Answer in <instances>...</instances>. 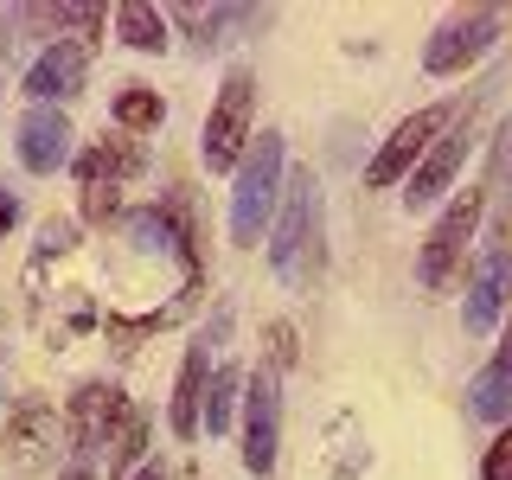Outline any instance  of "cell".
<instances>
[{
  "label": "cell",
  "instance_id": "obj_1",
  "mask_svg": "<svg viewBox=\"0 0 512 480\" xmlns=\"http://www.w3.org/2000/svg\"><path fill=\"white\" fill-rule=\"evenodd\" d=\"M269 263L288 288H314L327 276V192L308 167H295L282 180L276 205V237H269Z\"/></svg>",
  "mask_w": 512,
  "mask_h": 480
},
{
  "label": "cell",
  "instance_id": "obj_2",
  "mask_svg": "<svg viewBox=\"0 0 512 480\" xmlns=\"http://www.w3.org/2000/svg\"><path fill=\"white\" fill-rule=\"evenodd\" d=\"M282 173H288V148L276 128H263V135H250L244 160H237L231 173V244H263L269 218H276L282 205Z\"/></svg>",
  "mask_w": 512,
  "mask_h": 480
},
{
  "label": "cell",
  "instance_id": "obj_3",
  "mask_svg": "<svg viewBox=\"0 0 512 480\" xmlns=\"http://www.w3.org/2000/svg\"><path fill=\"white\" fill-rule=\"evenodd\" d=\"M250 128H256V71H224L218 84V103L205 116V135H199V160L205 173H237V160L250 148Z\"/></svg>",
  "mask_w": 512,
  "mask_h": 480
},
{
  "label": "cell",
  "instance_id": "obj_4",
  "mask_svg": "<svg viewBox=\"0 0 512 480\" xmlns=\"http://www.w3.org/2000/svg\"><path fill=\"white\" fill-rule=\"evenodd\" d=\"M480 218H487V192H461V199H448V212L429 224L423 237V256H416V282L429 288V295H442V288L461 282V256H468V244L480 237Z\"/></svg>",
  "mask_w": 512,
  "mask_h": 480
},
{
  "label": "cell",
  "instance_id": "obj_5",
  "mask_svg": "<svg viewBox=\"0 0 512 480\" xmlns=\"http://www.w3.org/2000/svg\"><path fill=\"white\" fill-rule=\"evenodd\" d=\"M506 308H512V212H500V218H493V231L480 237L461 320H468V333H493L506 320Z\"/></svg>",
  "mask_w": 512,
  "mask_h": 480
},
{
  "label": "cell",
  "instance_id": "obj_6",
  "mask_svg": "<svg viewBox=\"0 0 512 480\" xmlns=\"http://www.w3.org/2000/svg\"><path fill=\"white\" fill-rule=\"evenodd\" d=\"M461 122V109L455 103H429V109H410L404 122L391 128V141L365 160V186L372 192H391V186H404L410 173H416V160H423L429 148H436V135L442 128H455Z\"/></svg>",
  "mask_w": 512,
  "mask_h": 480
},
{
  "label": "cell",
  "instance_id": "obj_7",
  "mask_svg": "<svg viewBox=\"0 0 512 480\" xmlns=\"http://www.w3.org/2000/svg\"><path fill=\"white\" fill-rule=\"evenodd\" d=\"M500 32H506V13H493V7H468V13H448V20L429 32V45H423V64H429V77H461L468 64H480L500 45Z\"/></svg>",
  "mask_w": 512,
  "mask_h": 480
},
{
  "label": "cell",
  "instance_id": "obj_8",
  "mask_svg": "<svg viewBox=\"0 0 512 480\" xmlns=\"http://www.w3.org/2000/svg\"><path fill=\"white\" fill-rule=\"evenodd\" d=\"M135 416V404L116 391V384H103V378H90V384H77V397H71V416H64V436H71L77 448V461H90V455H103L109 442H116V429Z\"/></svg>",
  "mask_w": 512,
  "mask_h": 480
},
{
  "label": "cell",
  "instance_id": "obj_9",
  "mask_svg": "<svg viewBox=\"0 0 512 480\" xmlns=\"http://www.w3.org/2000/svg\"><path fill=\"white\" fill-rule=\"evenodd\" d=\"M276 448H282V378L276 365H263L244 384V468L263 480L276 468Z\"/></svg>",
  "mask_w": 512,
  "mask_h": 480
},
{
  "label": "cell",
  "instance_id": "obj_10",
  "mask_svg": "<svg viewBox=\"0 0 512 480\" xmlns=\"http://www.w3.org/2000/svg\"><path fill=\"white\" fill-rule=\"evenodd\" d=\"M474 154V135H468V122H455V128H442L436 135V148H429L423 160H416V173L404 180V205L410 212H429V205L442 199L448 186H455V173H461V160Z\"/></svg>",
  "mask_w": 512,
  "mask_h": 480
},
{
  "label": "cell",
  "instance_id": "obj_11",
  "mask_svg": "<svg viewBox=\"0 0 512 480\" xmlns=\"http://www.w3.org/2000/svg\"><path fill=\"white\" fill-rule=\"evenodd\" d=\"M71 116L52 103H32L26 116H20V167L26 173H39V180H52V173L71 160Z\"/></svg>",
  "mask_w": 512,
  "mask_h": 480
},
{
  "label": "cell",
  "instance_id": "obj_12",
  "mask_svg": "<svg viewBox=\"0 0 512 480\" xmlns=\"http://www.w3.org/2000/svg\"><path fill=\"white\" fill-rule=\"evenodd\" d=\"M84 77H90V52L77 39H52L39 58H32V71H26V96L32 103H71L77 90H84Z\"/></svg>",
  "mask_w": 512,
  "mask_h": 480
},
{
  "label": "cell",
  "instance_id": "obj_13",
  "mask_svg": "<svg viewBox=\"0 0 512 480\" xmlns=\"http://www.w3.org/2000/svg\"><path fill=\"white\" fill-rule=\"evenodd\" d=\"M468 416H480V423H512V308H506L500 352H493L468 384Z\"/></svg>",
  "mask_w": 512,
  "mask_h": 480
},
{
  "label": "cell",
  "instance_id": "obj_14",
  "mask_svg": "<svg viewBox=\"0 0 512 480\" xmlns=\"http://www.w3.org/2000/svg\"><path fill=\"white\" fill-rule=\"evenodd\" d=\"M58 416H52V404L45 397H20L13 404V416H7V461L13 468H39L45 461V448L58 442Z\"/></svg>",
  "mask_w": 512,
  "mask_h": 480
},
{
  "label": "cell",
  "instance_id": "obj_15",
  "mask_svg": "<svg viewBox=\"0 0 512 480\" xmlns=\"http://www.w3.org/2000/svg\"><path fill=\"white\" fill-rule=\"evenodd\" d=\"M167 20H180V26L192 32V52H224L237 32L263 26L269 13H250V7H173Z\"/></svg>",
  "mask_w": 512,
  "mask_h": 480
},
{
  "label": "cell",
  "instance_id": "obj_16",
  "mask_svg": "<svg viewBox=\"0 0 512 480\" xmlns=\"http://www.w3.org/2000/svg\"><path fill=\"white\" fill-rule=\"evenodd\" d=\"M141 167H148V154L128 135H109V141H96V148L77 154V180L84 186H122V180H135Z\"/></svg>",
  "mask_w": 512,
  "mask_h": 480
},
{
  "label": "cell",
  "instance_id": "obj_17",
  "mask_svg": "<svg viewBox=\"0 0 512 480\" xmlns=\"http://www.w3.org/2000/svg\"><path fill=\"white\" fill-rule=\"evenodd\" d=\"M173 436L192 442L205 429V340L199 346H186V359H180V384H173Z\"/></svg>",
  "mask_w": 512,
  "mask_h": 480
},
{
  "label": "cell",
  "instance_id": "obj_18",
  "mask_svg": "<svg viewBox=\"0 0 512 480\" xmlns=\"http://www.w3.org/2000/svg\"><path fill=\"white\" fill-rule=\"evenodd\" d=\"M116 39L128 52H167V13L148 0H122L116 7Z\"/></svg>",
  "mask_w": 512,
  "mask_h": 480
},
{
  "label": "cell",
  "instance_id": "obj_19",
  "mask_svg": "<svg viewBox=\"0 0 512 480\" xmlns=\"http://www.w3.org/2000/svg\"><path fill=\"white\" fill-rule=\"evenodd\" d=\"M160 122H167L160 90H148V84H122L116 90V128H122V135H154Z\"/></svg>",
  "mask_w": 512,
  "mask_h": 480
},
{
  "label": "cell",
  "instance_id": "obj_20",
  "mask_svg": "<svg viewBox=\"0 0 512 480\" xmlns=\"http://www.w3.org/2000/svg\"><path fill=\"white\" fill-rule=\"evenodd\" d=\"M237 391H244V372H237V365H218L212 384H205V436H224V429H231Z\"/></svg>",
  "mask_w": 512,
  "mask_h": 480
},
{
  "label": "cell",
  "instance_id": "obj_21",
  "mask_svg": "<svg viewBox=\"0 0 512 480\" xmlns=\"http://www.w3.org/2000/svg\"><path fill=\"white\" fill-rule=\"evenodd\" d=\"M141 448H148V416H128V423L116 429V442L103 448V461H109V474H135L141 468Z\"/></svg>",
  "mask_w": 512,
  "mask_h": 480
},
{
  "label": "cell",
  "instance_id": "obj_22",
  "mask_svg": "<svg viewBox=\"0 0 512 480\" xmlns=\"http://www.w3.org/2000/svg\"><path fill=\"white\" fill-rule=\"evenodd\" d=\"M480 480H512V423L493 436L487 455H480Z\"/></svg>",
  "mask_w": 512,
  "mask_h": 480
},
{
  "label": "cell",
  "instance_id": "obj_23",
  "mask_svg": "<svg viewBox=\"0 0 512 480\" xmlns=\"http://www.w3.org/2000/svg\"><path fill=\"white\" fill-rule=\"evenodd\" d=\"M84 218H90V224L122 218V192H116V186H84Z\"/></svg>",
  "mask_w": 512,
  "mask_h": 480
},
{
  "label": "cell",
  "instance_id": "obj_24",
  "mask_svg": "<svg viewBox=\"0 0 512 480\" xmlns=\"http://www.w3.org/2000/svg\"><path fill=\"white\" fill-rule=\"evenodd\" d=\"M263 340H269V359H276V372H282V365H295V327H288V320H269V333H263Z\"/></svg>",
  "mask_w": 512,
  "mask_h": 480
},
{
  "label": "cell",
  "instance_id": "obj_25",
  "mask_svg": "<svg viewBox=\"0 0 512 480\" xmlns=\"http://www.w3.org/2000/svg\"><path fill=\"white\" fill-rule=\"evenodd\" d=\"M13 224H20V192H13L7 180H0V237H7Z\"/></svg>",
  "mask_w": 512,
  "mask_h": 480
},
{
  "label": "cell",
  "instance_id": "obj_26",
  "mask_svg": "<svg viewBox=\"0 0 512 480\" xmlns=\"http://www.w3.org/2000/svg\"><path fill=\"white\" fill-rule=\"evenodd\" d=\"M58 250H71V224H45V237H39V256H58Z\"/></svg>",
  "mask_w": 512,
  "mask_h": 480
},
{
  "label": "cell",
  "instance_id": "obj_27",
  "mask_svg": "<svg viewBox=\"0 0 512 480\" xmlns=\"http://www.w3.org/2000/svg\"><path fill=\"white\" fill-rule=\"evenodd\" d=\"M58 480H96V474H90V461H71V468H64Z\"/></svg>",
  "mask_w": 512,
  "mask_h": 480
},
{
  "label": "cell",
  "instance_id": "obj_28",
  "mask_svg": "<svg viewBox=\"0 0 512 480\" xmlns=\"http://www.w3.org/2000/svg\"><path fill=\"white\" fill-rule=\"evenodd\" d=\"M128 480H167V474H160V468H135V474H128Z\"/></svg>",
  "mask_w": 512,
  "mask_h": 480
}]
</instances>
